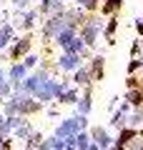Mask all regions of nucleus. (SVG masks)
I'll use <instances>...</instances> for the list:
<instances>
[{
  "label": "nucleus",
  "instance_id": "obj_3",
  "mask_svg": "<svg viewBox=\"0 0 143 150\" xmlns=\"http://www.w3.org/2000/svg\"><path fill=\"white\" fill-rule=\"evenodd\" d=\"M65 28H68V20H65L63 15L43 18V23H40V43H50V40L55 43V38H58Z\"/></svg>",
  "mask_w": 143,
  "mask_h": 150
},
{
  "label": "nucleus",
  "instance_id": "obj_2",
  "mask_svg": "<svg viewBox=\"0 0 143 150\" xmlns=\"http://www.w3.org/2000/svg\"><path fill=\"white\" fill-rule=\"evenodd\" d=\"M80 130H88V115H78V112H73V115H68V118H60L58 120L53 135L68 140V138H75Z\"/></svg>",
  "mask_w": 143,
  "mask_h": 150
},
{
  "label": "nucleus",
  "instance_id": "obj_24",
  "mask_svg": "<svg viewBox=\"0 0 143 150\" xmlns=\"http://www.w3.org/2000/svg\"><path fill=\"white\" fill-rule=\"evenodd\" d=\"M13 90H15V85H13L10 80H3V83H0V98H3V100H8V98L13 95Z\"/></svg>",
  "mask_w": 143,
  "mask_h": 150
},
{
  "label": "nucleus",
  "instance_id": "obj_12",
  "mask_svg": "<svg viewBox=\"0 0 143 150\" xmlns=\"http://www.w3.org/2000/svg\"><path fill=\"white\" fill-rule=\"evenodd\" d=\"M80 95H83V90H80L78 85H70L68 90L60 93V98H58L55 103H58V105H70V108H75V103L80 100Z\"/></svg>",
  "mask_w": 143,
  "mask_h": 150
},
{
  "label": "nucleus",
  "instance_id": "obj_14",
  "mask_svg": "<svg viewBox=\"0 0 143 150\" xmlns=\"http://www.w3.org/2000/svg\"><path fill=\"white\" fill-rule=\"evenodd\" d=\"M70 83H73V85H78V88H88L90 83H93V80H90L88 63H83L78 70H75V73H70Z\"/></svg>",
  "mask_w": 143,
  "mask_h": 150
},
{
  "label": "nucleus",
  "instance_id": "obj_25",
  "mask_svg": "<svg viewBox=\"0 0 143 150\" xmlns=\"http://www.w3.org/2000/svg\"><path fill=\"white\" fill-rule=\"evenodd\" d=\"M43 140H45V138H43V133H40V130H33V133H30V138L25 140V145H33V148H38V145H40Z\"/></svg>",
  "mask_w": 143,
  "mask_h": 150
},
{
  "label": "nucleus",
  "instance_id": "obj_13",
  "mask_svg": "<svg viewBox=\"0 0 143 150\" xmlns=\"http://www.w3.org/2000/svg\"><path fill=\"white\" fill-rule=\"evenodd\" d=\"M136 138H138V128H128V125H126V128H121L116 135H113V143H116V145H123V148H128V145H131Z\"/></svg>",
  "mask_w": 143,
  "mask_h": 150
},
{
  "label": "nucleus",
  "instance_id": "obj_17",
  "mask_svg": "<svg viewBox=\"0 0 143 150\" xmlns=\"http://www.w3.org/2000/svg\"><path fill=\"white\" fill-rule=\"evenodd\" d=\"M123 100H126V103H131V108L141 110V108H143V85H141V88H133V90H126Z\"/></svg>",
  "mask_w": 143,
  "mask_h": 150
},
{
  "label": "nucleus",
  "instance_id": "obj_20",
  "mask_svg": "<svg viewBox=\"0 0 143 150\" xmlns=\"http://www.w3.org/2000/svg\"><path fill=\"white\" fill-rule=\"evenodd\" d=\"M90 143H93V140H90V133H88V130H80V133L75 135V148H78V150H88Z\"/></svg>",
  "mask_w": 143,
  "mask_h": 150
},
{
  "label": "nucleus",
  "instance_id": "obj_34",
  "mask_svg": "<svg viewBox=\"0 0 143 150\" xmlns=\"http://www.w3.org/2000/svg\"><path fill=\"white\" fill-rule=\"evenodd\" d=\"M136 35L143 38V18H138V20H136Z\"/></svg>",
  "mask_w": 143,
  "mask_h": 150
},
{
  "label": "nucleus",
  "instance_id": "obj_26",
  "mask_svg": "<svg viewBox=\"0 0 143 150\" xmlns=\"http://www.w3.org/2000/svg\"><path fill=\"white\" fill-rule=\"evenodd\" d=\"M48 143H50V150H65V140L58 138V135H50Z\"/></svg>",
  "mask_w": 143,
  "mask_h": 150
},
{
  "label": "nucleus",
  "instance_id": "obj_39",
  "mask_svg": "<svg viewBox=\"0 0 143 150\" xmlns=\"http://www.w3.org/2000/svg\"><path fill=\"white\" fill-rule=\"evenodd\" d=\"M18 3H20V0H10V5H13V8H15V5H18Z\"/></svg>",
  "mask_w": 143,
  "mask_h": 150
},
{
  "label": "nucleus",
  "instance_id": "obj_15",
  "mask_svg": "<svg viewBox=\"0 0 143 150\" xmlns=\"http://www.w3.org/2000/svg\"><path fill=\"white\" fill-rule=\"evenodd\" d=\"M118 15H111L106 18V25H103V38H106L108 45H116V33H118Z\"/></svg>",
  "mask_w": 143,
  "mask_h": 150
},
{
  "label": "nucleus",
  "instance_id": "obj_10",
  "mask_svg": "<svg viewBox=\"0 0 143 150\" xmlns=\"http://www.w3.org/2000/svg\"><path fill=\"white\" fill-rule=\"evenodd\" d=\"M88 70H90V80L93 83H101L106 78V58L103 55H93L88 60Z\"/></svg>",
  "mask_w": 143,
  "mask_h": 150
},
{
  "label": "nucleus",
  "instance_id": "obj_22",
  "mask_svg": "<svg viewBox=\"0 0 143 150\" xmlns=\"http://www.w3.org/2000/svg\"><path fill=\"white\" fill-rule=\"evenodd\" d=\"M20 63H23V65H25V68H28V70L33 73V70H35L38 65H40V55H38V53H28L25 58L20 60Z\"/></svg>",
  "mask_w": 143,
  "mask_h": 150
},
{
  "label": "nucleus",
  "instance_id": "obj_32",
  "mask_svg": "<svg viewBox=\"0 0 143 150\" xmlns=\"http://www.w3.org/2000/svg\"><path fill=\"white\" fill-rule=\"evenodd\" d=\"M80 58H83V60H85V63H88V60H90V58H93V48H88V45H85V48H83V50H80Z\"/></svg>",
  "mask_w": 143,
  "mask_h": 150
},
{
  "label": "nucleus",
  "instance_id": "obj_41",
  "mask_svg": "<svg viewBox=\"0 0 143 150\" xmlns=\"http://www.w3.org/2000/svg\"><path fill=\"white\" fill-rule=\"evenodd\" d=\"M3 103H5V100H3V98H0V105H3Z\"/></svg>",
  "mask_w": 143,
  "mask_h": 150
},
{
  "label": "nucleus",
  "instance_id": "obj_33",
  "mask_svg": "<svg viewBox=\"0 0 143 150\" xmlns=\"http://www.w3.org/2000/svg\"><path fill=\"white\" fill-rule=\"evenodd\" d=\"M121 100H123V98H118V95H116V98H111V103H108V110L113 112V110H116L118 105H121Z\"/></svg>",
  "mask_w": 143,
  "mask_h": 150
},
{
  "label": "nucleus",
  "instance_id": "obj_31",
  "mask_svg": "<svg viewBox=\"0 0 143 150\" xmlns=\"http://www.w3.org/2000/svg\"><path fill=\"white\" fill-rule=\"evenodd\" d=\"M0 150H13V135L10 138H0Z\"/></svg>",
  "mask_w": 143,
  "mask_h": 150
},
{
  "label": "nucleus",
  "instance_id": "obj_4",
  "mask_svg": "<svg viewBox=\"0 0 143 150\" xmlns=\"http://www.w3.org/2000/svg\"><path fill=\"white\" fill-rule=\"evenodd\" d=\"M5 53H8V60L10 63H20L28 53H33V33H23L20 38H15Z\"/></svg>",
  "mask_w": 143,
  "mask_h": 150
},
{
  "label": "nucleus",
  "instance_id": "obj_1",
  "mask_svg": "<svg viewBox=\"0 0 143 150\" xmlns=\"http://www.w3.org/2000/svg\"><path fill=\"white\" fill-rule=\"evenodd\" d=\"M103 25H106V18L98 15V13H90L88 18H85V23L80 25L78 35L80 40H83L88 48H95V43H98V38L103 35Z\"/></svg>",
  "mask_w": 143,
  "mask_h": 150
},
{
  "label": "nucleus",
  "instance_id": "obj_16",
  "mask_svg": "<svg viewBox=\"0 0 143 150\" xmlns=\"http://www.w3.org/2000/svg\"><path fill=\"white\" fill-rule=\"evenodd\" d=\"M123 8V0H103L101 8H98V15L103 18H111V15H118Z\"/></svg>",
  "mask_w": 143,
  "mask_h": 150
},
{
  "label": "nucleus",
  "instance_id": "obj_6",
  "mask_svg": "<svg viewBox=\"0 0 143 150\" xmlns=\"http://www.w3.org/2000/svg\"><path fill=\"white\" fill-rule=\"evenodd\" d=\"M85 60L80 58L78 53H63L58 60L53 63V73H63V75H70V73H75V70L83 65Z\"/></svg>",
  "mask_w": 143,
  "mask_h": 150
},
{
  "label": "nucleus",
  "instance_id": "obj_21",
  "mask_svg": "<svg viewBox=\"0 0 143 150\" xmlns=\"http://www.w3.org/2000/svg\"><path fill=\"white\" fill-rule=\"evenodd\" d=\"M73 5H80L85 8L88 13H98V8H101V0H70Z\"/></svg>",
  "mask_w": 143,
  "mask_h": 150
},
{
  "label": "nucleus",
  "instance_id": "obj_5",
  "mask_svg": "<svg viewBox=\"0 0 143 150\" xmlns=\"http://www.w3.org/2000/svg\"><path fill=\"white\" fill-rule=\"evenodd\" d=\"M38 20H43L38 8H28V10H15L13 13V25H15V30H23V33H33Z\"/></svg>",
  "mask_w": 143,
  "mask_h": 150
},
{
  "label": "nucleus",
  "instance_id": "obj_36",
  "mask_svg": "<svg viewBox=\"0 0 143 150\" xmlns=\"http://www.w3.org/2000/svg\"><path fill=\"white\" fill-rule=\"evenodd\" d=\"M3 80H8V73H5L3 68H0V83H3Z\"/></svg>",
  "mask_w": 143,
  "mask_h": 150
},
{
  "label": "nucleus",
  "instance_id": "obj_23",
  "mask_svg": "<svg viewBox=\"0 0 143 150\" xmlns=\"http://www.w3.org/2000/svg\"><path fill=\"white\" fill-rule=\"evenodd\" d=\"M128 75H136V73H141V70H143V60L141 58H131V60H128Z\"/></svg>",
  "mask_w": 143,
  "mask_h": 150
},
{
  "label": "nucleus",
  "instance_id": "obj_35",
  "mask_svg": "<svg viewBox=\"0 0 143 150\" xmlns=\"http://www.w3.org/2000/svg\"><path fill=\"white\" fill-rule=\"evenodd\" d=\"M38 150H50V143H48V138H45V140H43V143H40V145H38Z\"/></svg>",
  "mask_w": 143,
  "mask_h": 150
},
{
  "label": "nucleus",
  "instance_id": "obj_19",
  "mask_svg": "<svg viewBox=\"0 0 143 150\" xmlns=\"http://www.w3.org/2000/svg\"><path fill=\"white\" fill-rule=\"evenodd\" d=\"M126 125L128 128H143V110H136V108H133V110L128 112V118H126Z\"/></svg>",
  "mask_w": 143,
  "mask_h": 150
},
{
  "label": "nucleus",
  "instance_id": "obj_9",
  "mask_svg": "<svg viewBox=\"0 0 143 150\" xmlns=\"http://www.w3.org/2000/svg\"><path fill=\"white\" fill-rule=\"evenodd\" d=\"M133 108H131V103H126V100H121V105L113 110V115H111V128L113 130H121V128H126V118H128V112H131Z\"/></svg>",
  "mask_w": 143,
  "mask_h": 150
},
{
  "label": "nucleus",
  "instance_id": "obj_7",
  "mask_svg": "<svg viewBox=\"0 0 143 150\" xmlns=\"http://www.w3.org/2000/svg\"><path fill=\"white\" fill-rule=\"evenodd\" d=\"M88 133H90V140H93V143L98 145L101 150H111V145H113V135H111V130H108L106 125H90Z\"/></svg>",
  "mask_w": 143,
  "mask_h": 150
},
{
  "label": "nucleus",
  "instance_id": "obj_28",
  "mask_svg": "<svg viewBox=\"0 0 143 150\" xmlns=\"http://www.w3.org/2000/svg\"><path fill=\"white\" fill-rule=\"evenodd\" d=\"M45 112H48V118H58V115H60V108H58V103H50V105L45 108Z\"/></svg>",
  "mask_w": 143,
  "mask_h": 150
},
{
  "label": "nucleus",
  "instance_id": "obj_42",
  "mask_svg": "<svg viewBox=\"0 0 143 150\" xmlns=\"http://www.w3.org/2000/svg\"><path fill=\"white\" fill-rule=\"evenodd\" d=\"M141 78H143V70H141Z\"/></svg>",
  "mask_w": 143,
  "mask_h": 150
},
{
  "label": "nucleus",
  "instance_id": "obj_37",
  "mask_svg": "<svg viewBox=\"0 0 143 150\" xmlns=\"http://www.w3.org/2000/svg\"><path fill=\"white\" fill-rule=\"evenodd\" d=\"M65 150H78V148H75V145H65Z\"/></svg>",
  "mask_w": 143,
  "mask_h": 150
},
{
  "label": "nucleus",
  "instance_id": "obj_18",
  "mask_svg": "<svg viewBox=\"0 0 143 150\" xmlns=\"http://www.w3.org/2000/svg\"><path fill=\"white\" fill-rule=\"evenodd\" d=\"M33 130H35V125H33L30 120H25V123H20L15 130H13V138H15V140H28Z\"/></svg>",
  "mask_w": 143,
  "mask_h": 150
},
{
  "label": "nucleus",
  "instance_id": "obj_30",
  "mask_svg": "<svg viewBox=\"0 0 143 150\" xmlns=\"http://www.w3.org/2000/svg\"><path fill=\"white\" fill-rule=\"evenodd\" d=\"M131 58H141V38L131 43Z\"/></svg>",
  "mask_w": 143,
  "mask_h": 150
},
{
  "label": "nucleus",
  "instance_id": "obj_29",
  "mask_svg": "<svg viewBox=\"0 0 143 150\" xmlns=\"http://www.w3.org/2000/svg\"><path fill=\"white\" fill-rule=\"evenodd\" d=\"M10 135H13V128L8 125V120H3L0 123V138H10Z\"/></svg>",
  "mask_w": 143,
  "mask_h": 150
},
{
  "label": "nucleus",
  "instance_id": "obj_8",
  "mask_svg": "<svg viewBox=\"0 0 143 150\" xmlns=\"http://www.w3.org/2000/svg\"><path fill=\"white\" fill-rule=\"evenodd\" d=\"M38 13L40 18H48V15H63L65 13V0H38Z\"/></svg>",
  "mask_w": 143,
  "mask_h": 150
},
{
  "label": "nucleus",
  "instance_id": "obj_40",
  "mask_svg": "<svg viewBox=\"0 0 143 150\" xmlns=\"http://www.w3.org/2000/svg\"><path fill=\"white\" fill-rule=\"evenodd\" d=\"M25 150H38V148H33V145H25Z\"/></svg>",
  "mask_w": 143,
  "mask_h": 150
},
{
  "label": "nucleus",
  "instance_id": "obj_38",
  "mask_svg": "<svg viewBox=\"0 0 143 150\" xmlns=\"http://www.w3.org/2000/svg\"><path fill=\"white\" fill-rule=\"evenodd\" d=\"M3 120H5V112H3V110H0V123H3Z\"/></svg>",
  "mask_w": 143,
  "mask_h": 150
},
{
  "label": "nucleus",
  "instance_id": "obj_11",
  "mask_svg": "<svg viewBox=\"0 0 143 150\" xmlns=\"http://www.w3.org/2000/svg\"><path fill=\"white\" fill-rule=\"evenodd\" d=\"M5 73H8V80H10L13 85H20V83L28 78V73H30V70H28L23 63H10Z\"/></svg>",
  "mask_w": 143,
  "mask_h": 150
},
{
  "label": "nucleus",
  "instance_id": "obj_43",
  "mask_svg": "<svg viewBox=\"0 0 143 150\" xmlns=\"http://www.w3.org/2000/svg\"><path fill=\"white\" fill-rule=\"evenodd\" d=\"M0 23H3V18H0Z\"/></svg>",
  "mask_w": 143,
  "mask_h": 150
},
{
  "label": "nucleus",
  "instance_id": "obj_27",
  "mask_svg": "<svg viewBox=\"0 0 143 150\" xmlns=\"http://www.w3.org/2000/svg\"><path fill=\"white\" fill-rule=\"evenodd\" d=\"M141 85H143V78H138V75H128V80H126V88H128V90L141 88Z\"/></svg>",
  "mask_w": 143,
  "mask_h": 150
}]
</instances>
